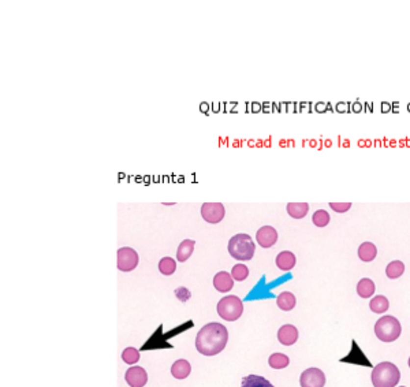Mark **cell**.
<instances>
[{"label": "cell", "mask_w": 410, "mask_h": 387, "mask_svg": "<svg viewBox=\"0 0 410 387\" xmlns=\"http://www.w3.org/2000/svg\"><path fill=\"white\" fill-rule=\"evenodd\" d=\"M125 379L130 387H144L148 382V374L141 367H131L126 371Z\"/></svg>", "instance_id": "9"}, {"label": "cell", "mask_w": 410, "mask_h": 387, "mask_svg": "<svg viewBox=\"0 0 410 387\" xmlns=\"http://www.w3.org/2000/svg\"><path fill=\"white\" fill-rule=\"evenodd\" d=\"M269 367L274 369H283L286 368L288 365V357L283 353H274V355L269 356Z\"/></svg>", "instance_id": "23"}, {"label": "cell", "mask_w": 410, "mask_h": 387, "mask_svg": "<svg viewBox=\"0 0 410 387\" xmlns=\"http://www.w3.org/2000/svg\"><path fill=\"white\" fill-rule=\"evenodd\" d=\"M227 249L231 257H234L235 260L248 261L253 259L256 245L249 234H237L231 237Z\"/></svg>", "instance_id": "2"}, {"label": "cell", "mask_w": 410, "mask_h": 387, "mask_svg": "<svg viewBox=\"0 0 410 387\" xmlns=\"http://www.w3.org/2000/svg\"><path fill=\"white\" fill-rule=\"evenodd\" d=\"M218 315L227 322H235L238 320L242 312H244V304L242 300L237 296H226L218 303Z\"/></svg>", "instance_id": "5"}, {"label": "cell", "mask_w": 410, "mask_h": 387, "mask_svg": "<svg viewBox=\"0 0 410 387\" xmlns=\"http://www.w3.org/2000/svg\"><path fill=\"white\" fill-rule=\"evenodd\" d=\"M369 308L375 313H384L390 308V303H388V299L384 296H376L371 300Z\"/></svg>", "instance_id": "21"}, {"label": "cell", "mask_w": 410, "mask_h": 387, "mask_svg": "<svg viewBox=\"0 0 410 387\" xmlns=\"http://www.w3.org/2000/svg\"><path fill=\"white\" fill-rule=\"evenodd\" d=\"M402 332V326L397 317L383 316L375 324V334L382 342H394Z\"/></svg>", "instance_id": "4"}, {"label": "cell", "mask_w": 410, "mask_h": 387, "mask_svg": "<svg viewBox=\"0 0 410 387\" xmlns=\"http://www.w3.org/2000/svg\"><path fill=\"white\" fill-rule=\"evenodd\" d=\"M194 245H196V241H193V240H185V241L180 242L178 250H177V259L180 263L187 260L192 256L193 250H194Z\"/></svg>", "instance_id": "19"}, {"label": "cell", "mask_w": 410, "mask_h": 387, "mask_svg": "<svg viewBox=\"0 0 410 387\" xmlns=\"http://www.w3.org/2000/svg\"><path fill=\"white\" fill-rule=\"evenodd\" d=\"M401 379V372L392 362H380L372 371V383L375 387H395Z\"/></svg>", "instance_id": "3"}, {"label": "cell", "mask_w": 410, "mask_h": 387, "mask_svg": "<svg viewBox=\"0 0 410 387\" xmlns=\"http://www.w3.org/2000/svg\"><path fill=\"white\" fill-rule=\"evenodd\" d=\"M122 360L126 364H134L140 360V352L134 348H126L122 352Z\"/></svg>", "instance_id": "27"}, {"label": "cell", "mask_w": 410, "mask_h": 387, "mask_svg": "<svg viewBox=\"0 0 410 387\" xmlns=\"http://www.w3.org/2000/svg\"><path fill=\"white\" fill-rule=\"evenodd\" d=\"M312 221H313L314 226H317V227H326L328 223H330V221H331V218H330V214H328L327 211L317 210L313 214Z\"/></svg>", "instance_id": "25"}, {"label": "cell", "mask_w": 410, "mask_h": 387, "mask_svg": "<svg viewBox=\"0 0 410 387\" xmlns=\"http://www.w3.org/2000/svg\"><path fill=\"white\" fill-rule=\"evenodd\" d=\"M300 385L301 387H324L326 375L319 368H308L301 374Z\"/></svg>", "instance_id": "8"}, {"label": "cell", "mask_w": 410, "mask_h": 387, "mask_svg": "<svg viewBox=\"0 0 410 387\" xmlns=\"http://www.w3.org/2000/svg\"><path fill=\"white\" fill-rule=\"evenodd\" d=\"M295 303H297L295 296L290 292L281 293L276 299V304L279 306V309H282V311H291L295 306Z\"/></svg>", "instance_id": "16"}, {"label": "cell", "mask_w": 410, "mask_h": 387, "mask_svg": "<svg viewBox=\"0 0 410 387\" xmlns=\"http://www.w3.org/2000/svg\"><path fill=\"white\" fill-rule=\"evenodd\" d=\"M399 387H405V386H399Z\"/></svg>", "instance_id": "30"}, {"label": "cell", "mask_w": 410, "mask_h": 387, "mask_svg": "<svg viewBox=\"0 0 410 387\" xmlns=\"http://www.w3.org/2000/svg\"><path fill=\"white\" fill-rule=\"evenodd\" d=\"M226 210L222 203H204L201 207V216L205 222L215 223L222 222L225 219Z\"/></svg>", "instance_id": "7"}, {"label": "cell", "mask_w": 410, "mask_h": 387, "mask_svg": "<svg viewBox=\"0 0 410 387\" xmlns=\"http://www.w3.org/2000/svg\"><path fill=\"white\" fill-rule=\"evenodd\" d=\"M378 254V249L372 242H362L359 248V257L365 263L375 260Z\"/></svg>", "instance_id": "15"}, {"label": "cell", "mask_w": 410, "mask_h": 387, "mask_svg": "<svg viewBox=\"0 0 410 387\" xmlns=\"http://www.w3.org/2000/svg\"><path fill=\"white\" fill-rule=\"evenodd\" d=\"M330 207L333 208L335 212H346L352 208V203H330Z\"/></svg>", "instance_id": "28"}, {"label": "cell", "mask_w": 410, "mask_h": 387, "mask_svg": "<svg viewBox=\"0 0 410 387\" xmlns=\"http://www.w3.org/2000/svg\"><path fill=\"white\" fill-rule=\"evenodd\" d=\"M177 270V263L171 257H163L159 263V271L163 275H173Z\"/></svg>", "instance_id": "24"}, {"label": "cell", "mask_w": 410, "mask_h": 387, "mask_svg": "<svg viewBox=\"0 0 410 387\" xmlns=\"http://www.w3.org/2000/svg\"><path fill=\"white\" fill-rule=\"evenodd\" d=\"M248 275H249V268L245 264H237V266L232 267V270H231L232 279L238 280V282H242V280L246 279Z\"/></svg>", "instance_id": "26"}, {"label": "cell", "mask_w": 410, "mask_h": 387, "mask_svg": "<svg viewBox=\"0 0 410 387\" xmlns=\"http://www.w3.org/2000/svg\"><path fill=\"white\" fill-rule=\"evenodd\" d=\"M278 339L284 346H291L298 341V330L293 324H284L278 331Z\"/></svg>", "instance_id": "11"}, {"label": "cell", "mask_w": 410, "mask_h": 387, "mask_svg": "<svg viewBox=\"0 0 410 387\" xmlns=\"http://www.w3.org/2000/svg\"><path fill=\"white\" fill-rule=\"evenodd\" d=\"M229 341V331L223 324L208 323L199 331L196 338V348L201 355L216 356L225 350Z\"/></svg>", "instance_id": "1"}, {"label": "cell", "mask_w": 410, "mask_h": 387, "mask_svg": "<svg viewBox=\"0 0 410 387\" xmlns=\"http://www.w3.org/2000/svg\"><path fill=\"white\" fill-rule=\"evenodd\" d=\"M275 261L279 270H282V271H290V270L294 268L297 259H295L293 252H290V250H283V252H281V253L276 256Z\"/></svg>", "instance_id": "13"}, {"label": "cell", "mask_w": 410, "mask_h": 387, "mask_svg": "<svg viewBox=\"0 0 410 387\" xmlns=\"http://www.w3.org/2000/svg\"><path fill=\"white\" fill-rule=\"evenodd\" d=\"M357 293L361 299H369L375 294V283L369 278H362L357 285Z\"/></svg>", "instance_id": "20"}, {"label": "cell", "mask_w": 410, "mask_h": 387, "mask_svg": "<svg viewBox=\"0 0 410 387\" xmlns=\"http://www.w3.org/2000/svg\"><path fill=\"white\" fill-rule=\"evenodd\" d=\"M405 273V264L401 260L391 261L390 264L385 268V275L390 279H397L399 276H402Z\"/></svg>", "instance_id": "22"}, {"label": "cell", "mask_w": 410, "mask_h": 387, "mask_svg": "<svg viewBox=\"0 0 410 387\" xmlns=\"http://www.w3.org/2000/svg\"><path fill=\"white\" fill-rule=\"evenodd\" d=\"M409 367H410V357H409Z\"/></svg>", "instance_id": "29"}, {"label": "cell", "mask_w": 410, "mask_h": 387, "mask_svg": "<svg viewBox=\"0 0 410 387\" xmlns=\"http://www.w3.org/2000/svg\"><path fill=\"white\" fill-rule=\"evenodd\" d=\"M287 214L294 219H301L305 218L309 211V204L307 203H288L286 205Z\"/></svg>", "instance_id": "17"}, {"label": "cell", "mask_w": 410, "mask_h": 387, "mask_svg": "<svg viewBox=\"0 0 410 387\" xmlns=\"http://www.w3.org/2000/svg\"><path fill=\"white\" fill-rule=\"evenodd\" d=\"M138 266V254L133 248H121L118 250V268L123 273H130Z\"/></svg>", "instance_id": "6"}, {"label": "cell", "mask_w": 410, "mask_h": 387, "mask_svg": "<svg viewBox=\"0 0 410 387\" xmlns=\"http://www.w3.org/2000/svg\"><path fill=\"white\" fill-rule=\"evenodd\" d=\"M213 286L215 289L220 293H227L230 292L234 286V279L231 276L230 274L226 273V271H220L215 275L213 278Z\"/></svg>", "instance_id": "12"}, {"label": "cell", "mask_w": 410, "mask_h": 387, "mask_svg": "<svg viewBox=\"0 0 410 387\" xmlns=\"http://www.w3.org/2000/svg\"><path fill=\"white\" fill-rule=\"evenodd\" d=\"M241 387H275L268 379L258 375H248L242 379V386Z\"/></svg>", "instance_id": "18"}, {"label": "cell", "mask_w": 410, "mask_h": 387, "mask_svg": "<svg viewBox=\"0 0 410 387\" xmlns=\"http://www.w3.org/2000/svg\"><path fill=\"white\" fill-rule=\"evenodd\" d=\"M190 372H192L190 362L186 361V360H178V361L174 362L173 367H171V374L177 379H185L190 375Z\"/></svg>", "instance_id": "14"}, {"label": "cell", "mask_w": 410, "mask_h": 387, "mask_svg": "<svg viewBox=\"0 0 410 387\" xmlns=\"http://www.w3.org/2000/svg\"><path fill=\"white\" fill-rule=\"evenodd\" d=\"M257 244L263 248L274 247L278 241V231L272 226H263L260 230H257L256 234Z\"/></svg>", "instance_id": "10"}]
</instances>
